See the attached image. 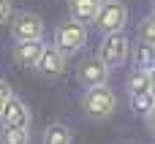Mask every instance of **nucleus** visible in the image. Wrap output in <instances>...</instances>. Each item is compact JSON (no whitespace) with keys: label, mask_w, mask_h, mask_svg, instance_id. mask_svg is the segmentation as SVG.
Segmentation results:
<instances>
[{"label":"nucleus","mask_w":155,"mask_h":144,"mask_svg":"<svg viewBox=\"0 0 155 144\" xmlns=\"http://www.w3.org/2000/svg\"><path fill=\"white\" fill-rule=\"evenodd\" d=\"M79 106L87 117L93 120H106L117 112V95L112 87H90L82 93L79 98Z\"/></svg>","instance_id":"nucleus-1"},{"label":"nucleus","mask_w":155,"mask_h":144,"mask_svg":"<svg viewBox=\"0 0 155 144\" xmlns=\"http://www.w3.org/2000/svg\"><path fill=\"white\" fill-rule=\"evenodd\" d=\"M84 44H87V27L79 25V22H74V19L60 22V25L54 27V33H52V46H54L60 54H65V57L82 52Z\"/></svg>","instance_id":"nucleus-2"},{"label":"nucleus","mask_w":155,"mask_h":144,"mask_svg":"<svg viewBox=\"0 0 155 144\" xmlns=\"http://www.w3.org/2000/svg\"><path fill=\"white\" fill-rule=\"evenodd\" d=\"M95 57H98L109 71L125 65V60L131 57V38H128L125 33H109V35H104L101 44H98V54H95Z\"/></svg>","instance_id":"nucleus-3"},{"label":"nucleus","mask_w":155,"mask_h":144,"mask_svg":"<svg viewBox=\"0 0 155 144\" xmlns=\"http://www.w3.org/2000/svg\"><path fill=\"white\" fill-rule=\"evenodd\" d=\"M93 25H95L104 35H109V33H125V25H128V5L120 3V0H114V3H101V8H98Z\"/></svg>","instance_id":"nucleus-4"},{"label":"nucleus","mask_w":155,"mask_h":144,"mask_svg":"<svg viewBox=\"0 0 155 144\" xmlns=\"http://www.w3.org/2000/svg\"><path fill=\"white\" fill-rule=\"evenodd\" d=\"M8 22H11V38H14V44L44 41V19L35 11H19Z\"/></svg>","instance_id":"nucleus-5"},{"label":"nucleus","mask_w":155,"mask_h":144,"mask_svg":"<svg viewBox=\"0 0 155 144\" xmlns=\"http://www.w3.org/2000/svg\"><path fill=\"white\" fill-rule=\"evenodd\" d=\"M109 68L98 60V57H84L79 65H76V79L84 90L90 87H106L109 84Z\"/></svg>","instance_id":"nucleus-6"},{"label":"nucleus","mask_w":155,"mask_h":144,"mask_svg":"<svg viewBox=\"0 0 155 144\" xmlns=\"http://www.w3.org/2000/svg\"><path fill=\"white\" fill-rule=\"evenodd\" d=\"M30 106L16 95H11L0 109V128H30Z\"/></svg>","instance_id":"nucleus-7"},{"label":"nucleus","mask_w":155,"mask_h":144,"mask_svg":"<svg viewBox=\"0 0 155 144\" xmlns=\"http://www.w3.org/2000/svg\"><path fill=\"white\" fill-rule=\"evenodd\" d=\"M65 65H68V57L60 54L52 44H49V46L44 44L41 57H38V63H35V71H38L41 76H46V79H57V76L65 74Z\"/></svg>","instance_id":"nucleus-8"},{"label":"nucleus","mask_w":155,"mask_h":144,"mask_svg":"<svg viewBox=\"0 0 155 144\" xmlns=\"http://www.w3.org/2000/svg\"><path fill=\"white\" fill-rule=\"evenodd\" d=\"M41 49H44V41H22V44H14L11 54H14V63L19 68H35Z\"/></svg>","instance_id":"nucleus-9"},{"label":"nucleus","mask_w":155,"mask_h":144,"mask_svg":"<svg viewBox=\"0 0 155 144\" xmlns=\"http://www.w3.org/2000/svg\"><path fill=\"white\" fill-rule=\"evenodd\" d=\"M98 8H101V0H68V14H71L68 19H74V22L87 27L95 19Z\"/></svg>","instance_id":"nucleus-10"},{"label":"nucleus","mask_w":155,"mask_h":144,"mask_svg":"<svg viewBox=\"0 0 155 144\" xmlns=\"http://www.w3.org/2000/svg\"><path fill=\"white\" fill-rule=\"evenodd\" d=\"M131 109L136 117H144L147 120V128L153 133V109H155V95L153 93H136L131 95Z\"/></svg>","instance_id":"nucleus-11"},{"label":"nucleus","mask_w":155,"mask_h":144,"mask_svg":"<svg viewBox=\"0 0 155 144\" xmlns=\"http://www.w3.org/2000/svg\"><path fill=\"white\" fill-rule=\"evenodd\" d=\"M41 144H74V131L65 123H52L44 128Z\"/></svg>","instance_id":"nucleus-12"},{"label":"nucleus","mask_w":155,"mask_h":144,"mask_svg":"<svg viewBox=\"0 0 155 144\" xmlns=\"http://www.w3.org/2000/svg\"><path fill=\"white\" fill-rule=\"evenodd\" d=\"M125 87H128V95H136V93H153V74L134 68V71L125 76Z\"/></svg>","instance_id":"nucleus-13"},{"label":"nucleus","mask_w":155,"mask_h":144,"mask_svg":"<svg viewBox=\"0 0 155 144\" xmlns=\"http://www.w3.org/2000/svg\"><path fill=\"white\" fill-rule=\"evenodd\" d=\"M134 68L153 74V68H155V46H150V44H136V46H134Z\"/></svg>","instance_id":"nucleus-14"},{"label":"nucleus","mask_w":155,"mask_h":144,"mask_svg":"<svg viewBox=\"0 0 155 144\" xmlns=\"http://www.w3.org/2000/svg\"><path fill=\"white\" fill-rule=\"evenodd\" d=\"M0 144H30V128H0Z\"/></svg>","instance_id":"nucleus-15"},{"label":"nucleus","mask_w":155,"mask_h":144,"mask_svg":"<svg viewBox=\"0 0 155 144\" xmlns=\"http://www.w3.org/2000/svg\"><path fill=\"white\" fill-rule=\"evenodd\" d=\"M139 44H155V19L153 14H147L142 22H139Z\"/></svg>","instance_id":"nucleus-16"},{"label":"nucleus","mask_w":155,"mask_h":144,"mask_svg":"<svg viewBox=\"0 0 155 144\" xmlns=\"http://www.w3.org/2000/svg\"><path fill=\"white\" fill-rule=\"evenodd\" d=\"M11 16H14V5H11V0H0V25L8 22Z\"/></svg>","instance_id":"nucleus-17"},{"label":"nucleus","mask_w":155,"mask_h":144,"mask_svg":"<svg viewBox=\"0 0 155 144\" xmlns=\"http://www.w3.org/2000/svg\"><path fill=\"white\" fill-rule=\"evenodd\" d=\"M11 95H14V90H11V84H8L5 79H0V109L5 106V101H8Z\"/></svg>","instance_id":"nucleus-18"},{"label":"nucleus","mask_w":155,"mask_h":144,"mask_svg":"<svg viewBox=\"0 0 155 144\" xmlns=\"http://www.w3.org/2000/svg\"><path fill=\"white\" fill-rule=\"evenodd\" d=\"M101 3H114V0H101Z\"/></svg>","instance_id":"nucleus-19"}]
</instances>
